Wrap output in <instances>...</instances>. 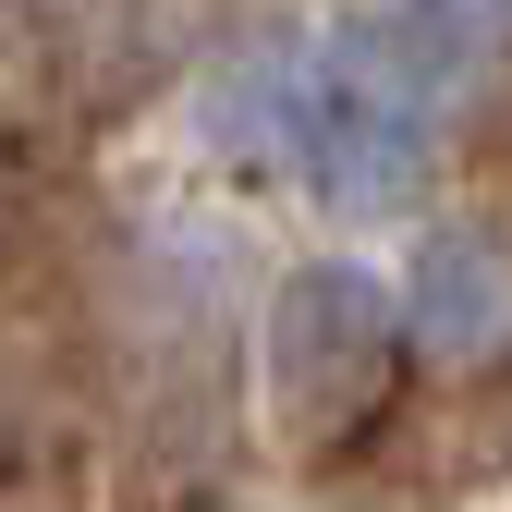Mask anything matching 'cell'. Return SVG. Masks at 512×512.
I'll return each instance as SVG.
<instances>
[{"label":"cell","instance_id":"3","mask_svg":"<svg viewBox=\"0 0 512 512\" xmlns=\"http://www.w3.org/2000/svg\"><path fill=\"white\" fill-rule=\"evenodd\" d=\"M208 37H220V0H74V25H61L49 61H61V86H74V110L110 122V110L183 86L208 61Z\"/></svg>","mask_w":512,"mask_h":512},{"label":"cell","instance_id":"1","mask_svg":"<svg viewBox=\"0 0 512 512\" xmlns=\"http://www.w3.org/2000/svg\"><path fill=\"white\" fill-rule=\"evenodd\" d=\"M391 366H403V305L378 269H354V256L281 269L269 317H256V391H269V427L293 452L366 439L378 403H391Z\"/></svg>","mask_w":512,"mask_h":512},{"label":"cell","instance_id":"7","mask_svg":"<svg viewBox=\"0 0 512 512\" xmlns=\"http://www.w3.org/2000/svg\"><path fill=\"white\" fill-rule=\"evenodd\" d=\"M488 135H500V171H512V86H500V122H488Z\"/></svg>","mask_w":512,"mask_h":512},{"label":"cell","instance_id":"4","mask_svg":"<svg viewBox=\"0 0 512 512\" xmlns=\"http://www.w3.org/2000/svg\"><path fill=\"white\" fill-rule=\"evenodd\" d=\"M403 330L439 354V366H476L512 342V244L488 220H439L415 244V293H403Z\"/></svg>","mask_w":512,"mask_h":512},{"label":"cell","instance_id":"6","mask_svg":"<svg viewBox=\"0 0 512 512\" xmlns=\"http://www.w3.org/2000/svg\"><path fill=\"white\" fill-rule=\"evenodd\" d=\"M305 183H317V208H342V220H391L427 183V122H391V110H366V98L330 86L317 122H305Z\"/></svg>","mask_w":512,"mask_h":512},{"label":"cell","instance_id":"2","mask_svg":"<svg viewBox=\"0 0 512 512\" xmlns=\"http://www.w3.org/2000/svg\"><path fill=\"white\" fill-rule=\"evenodd\" d=\"M476 0H354L342 37H330V86L391 110V122H427L439 98L476 86Z\"/></svg>","mask_w":512,"mask_h":512},{"label":"cell","instance_id":"5","mask_svg":"<svg viewBox=\"0 0 512 512\" xmlns=\"http://www.w3.org/2000/svg\"><path fill=\"white\" fill-rule=\"evenodd\" d=\"M317 86L293 49H244V61H220L208 74V98H196V135H208V159L220 171H305V122H317Z\"/></svg>","mask_w":512,"mask_h":512}]
</instances>
